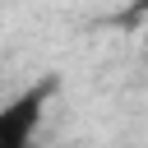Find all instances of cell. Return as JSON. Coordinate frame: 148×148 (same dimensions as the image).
<instances>
[{"instance_id":"6da1fadb","label":"cell","mask_w":148,"mask_h":148,"mask_svg":"<svg viewBox=\"0 0 148 148\" xmlns=\"http://www.w3.org/2000/svg\"><path fill=\"white\" fill-rule=\"evenodd\" d=\"M51 79L46 83H32L23 88L18 97H9L0 106V148H32V134L46 116V97H51Z\"/></svg>"}]
</instances>
